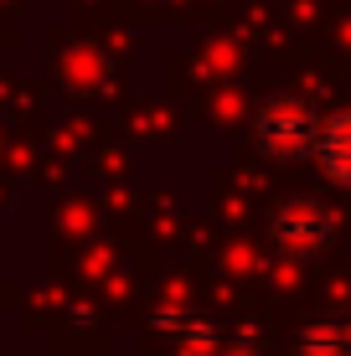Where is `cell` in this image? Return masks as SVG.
I'll return each instance as SVG.
<instances>
[{"label":"cell","mask_w":351,"mask_h":356,"mask_svg":"<svg viewBox=\"0 0 351 356\" xmlns=\"http://www.w3.org/2000/svg\"><path fill=\"white\" fill-rule=\"evenodd\" d=\"M316 129H320V108H310L305 98H269V104L253 114V145H259L269 161H310L316 150Z\"/></svg>","instance_id":"obj_1"},{"label":"cell","mask_w":351,"mask_h":356,"mask_svg":"<svg viewBox=\"0 0 351 356\" xmlns=\"http://www.w3.org/2000/svg\"><path fill=\"white\" fill-rule=\"evenodd\" d=\"M300 351L305 356H351V315H325L300 330Z\"/></svg>","instance_id":"obj_4"},{"label":"cell","mask_w":351,"mask_h":356,"mask_svg":"<svg viewBox=\"0 0 351 356\" xmlns=\"http://www.w3.org/2000/svg\"><path fill=\"white\" fill-rule=\"evenodd\" d=\"M310 165L320 170L331 186L351 191V108H336V114H320L316 129V150H310Z\"/></svg>","instance_id":"obj_3"},{"label":"cell","mask_w":351,"mask_h":356,"mask_svg":"<svg viewBox=\"0 0 351 356\" xmlns=\"http://www.w3.org/2000/svg\"><path fill=\"white\" fill-rule=\"evenodd\" d=\"M161 330H165L171 341H181L186 351H207L212 341H217L212 321H202V315H191V310H165V315H161Z\"/></svg>","instance_id":"obj_5"},{"label":"cell","mask_w":351,"mask_h":356,"mask_svg":"<svg viewBox=\"0 0 351 356\" xmlns=\"http://www.w3.org/2000/svg\"><path fill=\"white\" fill-rule=\"evenodd\" d=\"M0 145H6V134H0Z\"/></svg>","instance_id":"obj_6"},{"label":"cell","mask_w":351,"mask_h":356,"mask_svg":"<svg viewBox=\"0 0 351 356\" xmlns=\"http://www.w3.org/2000/svg\"><path fill=\"white\" fill-rule=\"evenodd\" d=\"M263 232H269V248L279 253V259L305 264V259H316V253L331 248L336 217H331V207H320V202H284V207L269 212V227Z\"/></svg>","instance_id":"obj_2"}]
</instances>
